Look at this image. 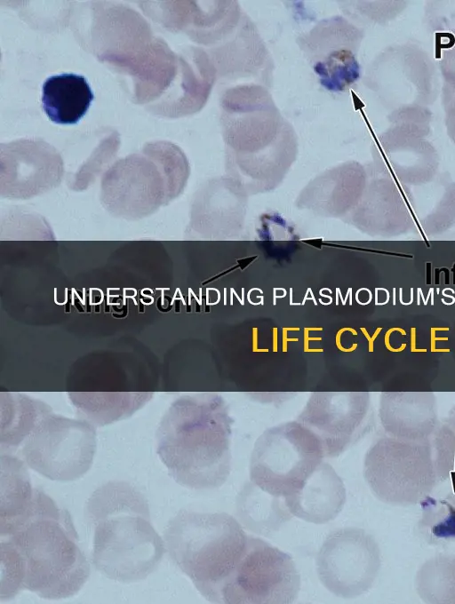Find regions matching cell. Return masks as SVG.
I'll use <instances>...</instances> for the list:
<instances>
[{
    "label": "cell",
    "mask_w": 455,
    "mask_h": 604,
    "mask_svg": "<svg viewBox=\"0 0 455 604\" xmlns=\"http://www.w3.org/2000/svg\"><path fill=\"white\" fill-rule=\"evenodd\" d=\"M360 31L341 16L319 20L297 38L320 84L330 91L347 89L359 76Z\"/></svg>",
    "instance_id": "11"
},
{
    "label": "cell",
    "mask_w": 455,
    "mask_h": 604,
    "mask_svg": "<svg viewBox=\"0 0 455 604\" xmlns=\"http://www.w3.org/2000/svg\"><path fill=\"white\" fill-rule=\"evenodd\" d=\"M75 404L93 422L106 425L130 416L141 405V401L116 396L86 397L76 401Z\"/></svg>",
    "instance_id": "24"
},
{
    "label": "cell",
    "mask_w": 455,
    "mask_h": 604,
    "mask_svg": "<svg viewBox=\"0 0 455 604\" xmlns=\"http://www.w3.org/2000/svg\"><path fill=\"white\" fill-rule=\"evenodd\" d=\"M180 54V68L167 93L146 107L151 113L169 118L200 111L211 95L217 78L215 66L205 49L189 46Z\"/></svg>",
    "instance_id": "16"
},
{
    "label": "cell",
    "mask_w": 455,
    "mask_h": 604,
    "mask_svg": "<svg viewBox=\"0 0 455 604\" xmlns=\"http://www.w3.org/2000/svg\"><path fill=\"white\" fill-rule=\"evenodd\" d=\"M292 514L305 521L323 524L335 519L346 502L343 481L328 465H320L302 488L284 498Z\"/></svg>",
    "instance_id": "18"
},
{
    "label": "cell",
    "mask_w": 455,
    "mask_h": 604,
    "mask_svg": "<svg viewBox=\"0 0 455 604\" xmlns=\"http://www.w3.org/2000/svg\"><path fill=\"white\" fill-rule=\"evenodd\" d=\"M86 6L76 17L77 38L100 61L118 72L153 42L148 23L129 6L104 2Z\"/></svg>",
    "instance_id": "7"
},
{
    "label": "cell",
    "mask_w": 455,
    "mask_h": 604,
    "mask_svg": "<svg viewBox=\"0 0 455 604\" xmlns=\"http://www.w3.org/2000/svg\"><path fill=\"white\" fill-rule=\"evenodd\" d=\"M364 476L380 501L395 505L420 503L433 491L438 478L427 459L418 455L410 459H395L386 446L370 454Z\"/></svg>",
    "instance_id": "13"
},
{
    "label": "cell",
    "mask_w": 455,
    "mask_h": 604,
    "mask_svg": "<svg viewBox=\"0 0 455 604\" xmlns=\"http://www.w3.org/2000/svg\"><path fill=\"white\" fill-rule=\"evenodd\" d=\"M249 536L241 523L226 513L182 509L168 522L166 551L197 591L211 602L220 603L221 590L243 557Z\"/></svg>",
    "instance_id": "4"
},
{
    "label": "cell",
    "mask_w": 455,
    "mask_h": 604,
    "mask_svg": "<svg viewBox=\"0 0 455 604\" xmlns=\"http://www.w3.org/2000/svg\"><path fill=\"white\" fill-rule=\"evenodd\" d=\"M62 161L56 150L39 139H19L1 145L3 195L29 197L58 185Z\"/></svg>",
    "instance_id": "14"
},
{
    "label": "cell",
    "mask_w": 455,
    "mask_h": 604,
    "mask_svg": "<svg viewBox=\"0 0 455 604\" xmlns=\"http://www.w3.org/2000/svg\"><path fill=\"white\" fill-rule=\"evenodd\" d=\"M140 7L166 29L208 48L228 37L244 12L236 1H151Z\"/></svg>",
    "instance_id": "12"
},
{
    "label": "cell",
    "mask_w": 455,
    "mask_h": 604,
    "mask_svg": "<svg viewBox=\"0 0 455 604\" xmlns=\"http://www.w3.org/2000/svg\"><path fill=\"white\" fill-rule=\"evenodd\" d=\"M0 599L28 591L45 600L77 593L90 576L70 514L36 489L26 511L0 528Z\"/></svg>",
    "instance_id": "1"
},
{
    "label": "cell",
    "mask_w": 455,
    "mask_h": 604,
    "mask_svg": "<svg viewBox=\"0 0 455 604\" xmlns=\"http://www.w3.org/2000/svg\"><path fill=\"white\" fill-rule=\"evenodd\" d=\"M235 513L241 525L261 536L275 533L292 517L283 497L270 495L252 481H246L238 493Z\"/></svg>",
    "instance_id": "20"
},
{
    "label": "cell",
    "mask_w": 455,
    "mask_h": 604,
    "mask_svg": "<svg viewBox=\"0 0 455 604\" xmlns=\"http://www.w3.org/2000/svg\"><path fill=\"white\" fill-rule=\"evenodd\" d=\"M448 496L455 502V489H452V492Z\"/></svg>",
    "instance_id": "25"
},
{
    "label": "cell",
    "mask_w": 455,
    "mask_h": 604,
    "mask_svg": "<svg viewBox=\"0 0 455 604\" xmlns=\"http://www.w3.org/2000/svg\"><path fill=\"white\" fill-rule=\"evenodd\" d=\"M93 526L92 562L108 579L134 583L146 579L166 551L154 528L147 499L124 481H108L86 504Z\"/></svg>",
    "instance_id": "2"
},
{
    "label": "cell",
    "mask_w": 455,
    "mask_h": 604,
    "mask_svg": "<svg viewBox=\"0 0 455 604\" xmlns=\"http://www.w3.org/2000/svg\"><path fill=\"white\" fill-rule=\"evenodd\" d=\"M0 527L20 516L31 504L36 487L20 460L10 456L1 458Z\"/></svg>",
    "instance_id": "21"
},
{
    "label": "cell",
    "mask_w": 455,
    "mask_h": 604,
    "mask_svg": "<svg viewBox=\"0 0 455 604\" xmlns=\"http://www.w3.org/2000/svg\"><path fill=\"white\" fill-rule=\"evenodd\" d=\"M227 421L219 408L174 403L157 432V453L179 484L195 489L220 487L229 474Z\"/></svg>",
    "instance_id": "3"
},
{
    "label": "cell",
    "mask_w": 455,
    "mask_h": 604,
    "mask_svg": "<svg viewBox=\"0 0 455 604\" xmlns=\"http://www.w3.org/2000/svg\"><path fill=\"white\" fill-rule=\"evenodd\" d=\"M220 109L224 139L240 154H257L265 147L293 149L294 130L266 86L248 83L229 87L220 96Z\"/></svg>",
    "instance_id": "5"
},
{
    "label": "cell",
    "mask_w": 455,
    "mask_h": 604,
    "mask_svg": "<svg viewBox=\"0 0 455 604\" xmlns=\"http://www.w3.org/2000/svg\"><path fill=\"white\" fill-rule=\"evenodd\" d=\"M93 93L84 76L60 74L48 77L42 87V105L58 124H75L86 114Z\"/></svg>",
    "instance_id": "19"
},
{
    "label": "cell",
    "mask_w": 455,
    "mask_h": 604,
    "mask_svg": "<svg viewBox=\"0 0 455 604\" xmlns=\"http://www.w3.org/2000/svg\"><path fill=\"white\" fill-rule=\"evenodd\" d=\"M380 564L377 542L356 528L331 532L316 557L319 580L330 592L343 599L355 598L371 589Z\"/></svg>",
    "instance_id": "9"
},
{
    "label": "cell",
    "mask_w": 455,
    "mask_h": 604,
    "mask_svg": "<svg viewBox=\"0 0 455 604\" xmlns=\"http://www.w3.org/2000/svg\"><path fill=\"white\" fill-rule=\"evenodd\" d=\"M180 68V54L172 52L160 37L121 73L131 77L132 99L148 107L160 100L170 90Z\"/></svg>",
    "instance_id": "17"
},
{
    "label": "cell",
    "mask_w": 455,
    "mask_h": 604,
    "mask_svg": "<svg viewBox=\"0 0 455 604\" xmlns=\"http://www.w3.org/2000/svg\"><path fill=\"white\" fill-rule=\"evenodd\" d=\"M95 450V430L90 424L48 409L24 439L22 455L28 466L44 477L71 481L87 473Z\"/></svg>",
    "instance_id": "6"
},
{
    "label": "cell",
    "mask_w": 455,
    "mask_h": 604,
    "mask_svg": "<svg viewBox=\"0 0 455 604\" xmlns=\"http://www.w3.org/2000/svg\"><path fill=\"white\" fill-rule=\"evenodd\" d=\"M416 591L427 603H455V555H438L417 572Z\"/></svg>",
    "instance_id": "22"
},
{
    "label": "cell",
    "mask_w": 455,
    "mask_h": 604,
    "mask_svg": "<svg viewBox=\"0 0 455 604\" xmlns=\"http://www.w3.org/2000/svg\"><path fill=\"white\" fill-rule=\"evenodd\" d=\"M206 52L215 66L218 79L231 82L251 78L267 88L271 86L272 59L256 25L245 12L236 28Z\"/></svg>",
    "instance_id": "15"
},
{
    "label": "cell",
    "mask_w": 455,
    "mask_h": 604,
    "mask_svg": "<svg viewBox=\"0 0 455 604\" xmlns=\"http://www.w3.org/2000/svg\"><path fill=\"white\" fill-rule=\"evenodd\" d=\"M299 588L291 556L249 536L243 557L221 590L220 603H291Z\"/></svg>",
    "instance_id": "8"
},
{
    "label": "cell",
    "mask_w": 455,
    "mask_h": 604,
    "mask_svg": "<svg viewBox=\"0 0 455 604\" xmlns=\"http://www.w3.org/2000/svg\"><path fill=\"white\" fill-rule=\"evenodd\" d=\"M318 458L315 444L302 431L292 425L274 430L259 441L253 454L251 481L284 499L302 488Z\"/></svg>",
    "instance_id": "10"
},
{
    "label": "cell",
    "mask_w": 455,
    "mask_h": 604,
    "mask_svg": "<svg viewBox=\"0 0 455 604\" xmlns=\"http://www.w3.org/2000/svg\"><path fill=\"white\" fill-rule=\"evenodd\" d=\"M420 505L422 516L419 526L427 540L437 543L455 539V502L449 496L436 499L429 495Z\"/></svg>",
    "instance_id": "23"
}]
</instances>
